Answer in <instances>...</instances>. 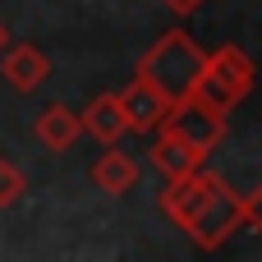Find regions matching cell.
<instances>
[{
	"mask_svg": "<svg viewBox=\"0 0 262 262\" xmlns=\"http://www.w3.org/2000/svg\"><path fill=\"white\" fill-rule=\"evenodd\" d=\"M198 69H203V46L184 28H170L138 55L134 78H143L166 106H184L193 83H198Z\"/></svg>",
	"mask_w": 262,
	"mask_h": 262,
	"instance_id": "cell-1",
	"label": "cell"
},
{
	"mask_svg": "<svg viewBox=\"0 0 262 262\" xmlns=\"http://www.w3.org/2000/svg\"><path fill=\"white\" fill-rule=\"evenodd\" d=\"M253 78H258L253 60L235 41H226L216 51H203V69H198V83H193L189 101H198V106H207L216 115H230L253 92Z\"/></svg>",
	"mask_w": 262,
	"mask_h": 262,
	"instance_id": "cell-2",
	"label": "cell"
},
{
	"mask_svg": "<svg viewBox=\"0 0 262 262\" xmlns=\"http://www.w3.org/2000/svg\"><path fill=\"white\" fill-rule=\"evenodd\" d=\"M244 230V212H239V193L221 180L216 189H212V198L203 203V212H198V221L184 230L203 253H212V249H221L230 235H239Z\"/></svg>",
	"mask_w": 262,
	"mask_h": 262,
	"instance_id": "cell-3",
	"label": "cell"
},
{
	"mask_svg": "<svg viewBox=\"0 0 262 262\" xmlns=\"http://www.w3.org/2000/svg\"><path fill=\"white\" fill-rule=\"evenodd\" d=\"M216 184H221V175H207V170H193V175H184V180H166V189H161V212H166L180 230H189Z\"/></svg>",
	"mask_w": 262,
	"mask_h": 262,
	"instance_id": "cell-4",
	"label": "cell"
},
{
	"mask_svg": "<svg viewBox=\"0 0 262 262\" xmlns=\"http://www.w3.org/2000/svg\"><path fill=\"white\" fill-rule=\"evenodd\" d=\"M0 78L14 88V92H37L46 78H51V60L37 41H18V46H0Z\"/></svg>",
	"mask_w": 262,
	"mask_h": 262,
	"instance_id": "cell-5",
	"label": "cell"
},
{
	"mask_svg": "<svg viewBox=\"0 0 262 262\" xmlns=\"http://www.w3.org/2000/svg\"><path fill=\"white\" fill-rule=\"evenodd\" d=\"M161 124H166L170 134H180L184 143H193L198 152H212V147L221 143V134H226V115H216V111H207V106H198V101L170 106Z\"/></svg>",
	"mask_w": 262,
	"mask_h": 262,
	"instance_id": "cell-6",
	"label": "cell"
},
{
	"mask_svg": "<svg viewBox=\"0 0 262 262\" xmlns=\"http://www.w3.org/2000/svg\"><path fill=\"white\" fill-rule=\"evenodd\" d=\"M157 138H152V147H147V166L161 175V180H184V175H193V170H203V161H207V152H198L193 143H184L180 134H170L166 124L161 129H152Z\"/></svg>",
	"mask_w": 262,
	"mask_h": 262,
	"instance_id": "cell-7",
	"label": "cell"
},
{
	"mask_svg": "<svg viewBox=\"0 0 262 262\" xmlns=\"http://www.w3.org/2000/svg\"><path fill=\"white\" fill-rule=\"evenodd\" d=\"M88 180L101 189V193H115V198H124V193H134L138 184H143V166H138V157H129L124 147H115V143H106V152L88 166Z\"/></svg>",
	"mask_w": 262,
	"mask_h": 262,
	"instance_id": "cell-8",
	"label": "cell"
},
{
	"mask_svg": "<svg viewBox=\"0 0 262 262\" xmlns=\"http://www.w3.org/2000/svg\"><path fill=\"white\" fill-rule=\"evenodd\" d=\"M120 111H124V134H152V129H161V120H166V101L143 83V78H134L124 92H120Z\"/></svg>",
	"mask_w": 262,
	"mask_h": 262,
	"instance_id": "cell-9",
	"label": "cell"
},
{
	"mask_svg": "<svg viewBox=\"0 0 262 262\" xmlns=\"http://www.w3.org/2000/svg\"><path fill=\"white\" fill-rule=\"evenodd\" d=\"M32 134H37V143H41L46 152H69V147L78 143V134H83V120H78L69 106L51 101V106H41V111H37Z\"/></svg>",
	"mask_w": 262,
	"mask_h": 262,
	"instance_id": "cell-10",
	"label": "cell"
},
{
	"mask_svg": "<svg viewBox=\"0 0 262 262\" xmlns=\"http://www.w3.org/2000/svg\"><path fill=\"white\" fill-rule=\"evenodd\" d=\"M83 120V134H92L97 143H120L124 134V111H120V92H97L88 101V111L78 115Z\"/></svg>",
	"mask_w": 262,
	"mask_h": 262,
	"instance_id": "cell-11",
	"label": "cell"
},
{
	"mask_svg": "<svg viewBox=\"0 0 262 262\" xmlns=\"http://www.w3.org/2000/svg\"><path fill=\"white\" fill-rule=\"evenodd\" d=\"M23 193H28V175H23L14 161L0 157V207H14Z\"/></svg>",
	"mask_w": 262,
	"mask_h": 262,
	"instance_id": "cell-12",
	"label": "cell"
},
{
	"mask_svg": "<svg viewBox=\"0 0 262 262\" xmlns=\"http://www.w3.org/2000/svg\"><path fill=\"white\" fill-rule=\"evenodd\" d=\"M239 212H244V230H258L262 235V184L239 198Z\"/></svg>",
	"mask_w": 262,
	"mask_h": 262,
	"instance_id": "cell-13",
	"label": "cell"
},
{
	"mask_svg": "<svg viewBox=\"0 0 262 262\" xmlns=\"http://www.w3.org/2000/svg\"><path fill=\"white\" fill-rule=\"evenodd\" d=\"M161 5H166L170 14H193V9H203L207 0H161Z\"/></svg>",
	"mask_w": 262,
	"mask_h": 262,
	"instance_id": "cell-14",
	"label": "cell"
},
{
	"mask_svg": "<svg viewBox=\"0 0 262 262\" xmlns=\"http://www.w3.org/2000/svg\"><path fill=\"white\" fill-rule=\"evenodd\" d=\"M0 46H5V28H0Z\"/></svg>",
	"mask_w": 262,
	"mask_h": 262,
	"instance_id": "cell-15",
	"label": "cell"
}]
</instances>
